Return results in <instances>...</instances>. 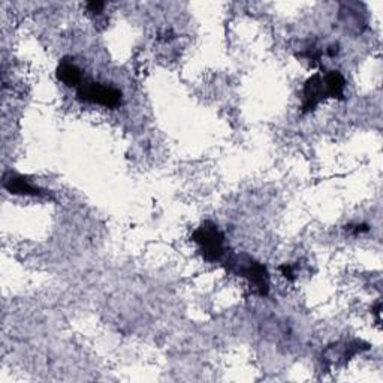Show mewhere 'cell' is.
<instances>
[{
	"label": "cell",
	"instance_id": "obj_1",
	"mask_svg": "<svg viewBox=\"0 0 383 383\" xmlns=\"http://www.w3.org/2000/svg\"><path fill=\"white\" fill-rule=\"evenodd\" d=\"M225 264L228 273L243 277L255 295L267 296L269 293V273L264 264L245 253H231Z\"/></svg>",
	"mask_w": 383,
	"mask_h": 383
},
{
	"label": "cell",
	"instance_id": "obj_2",
	"mask_svg": "<svg viewBox=\"0 0 383 383\" xmlns=\"http://www.w3.org/2000/svg\"><path fill=\"white\" fill-rule=\"evenodd\" d=\"M192 240L200 247L202 257L208 262H219L228 252L225 233L213 221H204L200 228H196L192 232Z\"/></svg>",
	"mask_w": 383,
	"mask_h": 383
},
{
	"label": "cell",
	"instance_id": "obj_3",
	"mask_svg": "<svg viewBox=\"0 0 383 383\" xmlns=\"http://www.w3.org/2000/svg\"><path fill=\"white\" fill-rule=\"evenodd\" d=\"M80 101L102 105L107 108H117L123 102V93L114 85L96 81H83L77 89Z\"/></svg>",
	"mask_w": 383,
	"mask_h": 383
},
{
	"label": "cell",
	"instance_id": "obj_4",
	"mask_svg": "<svg viewBox=\"0 0 383 383\" xmlns=\"http://www.w3.org/2000/svg\"><path fill=\"white\" fill-rule=\"evenodd\" d=\"M328 84L325 80V73H315L304 83L303 87V104L301 113L308 114L315 111L320 104L329 99Z\"/></svg>",
	"mask_w": 383,
	"mask_h": 383
},
{
	"label": "cell",
	"instance_id": "obj_5",
	"mask_svg": "<svg viewBox=\"0 0 383 383\" xmlns=\"http://www.w3.org/2000/svg\"><path fill=\"white\" fill-rule=\"evenodd\" d=\"M370 346L363 340H349V341H339L329 346L324 353V360L331 364L348 363L353 356L367 351Z\"/></svg>",
	"mask_w": 383,
	"mask_h": 383
},
{
	"label": "cell",
	"instance_id": "obj_6",
	"mask_svg": "<svg viewBox=\"0 0 383 383\" xmlns=\"http://www.w3.org/2000/svg\"><path fill=\"white\" fill-rule=\"evenodd\" d=\"M4 188L14 195H26V196H47V190L39 186H35L26 177H23L17 172H6L4 177Z\"/></svg>",
	"mask_w": 383,
	"mask_h": 383
},
{
	"label": "cell",
	"instance_id": "obj_7",
	"mask_svg": "<svg viewBox=\"0 0 383 383\" xmlns=\"http://www.w3.org/2000/svg\"><path fill=\"white\" fill-rule=\"evenodd\" d=\"M57 78L59 81L66 84L68 87H77V89L84 81L81 69L71 57H65L60 60V63L57 66Z\"/></svg>",
	"mask_w": 383,
	"mask_h": 383
},
{
	"label": "cell",
	"instance_id": "obj_8",
	"mask_svg": "<svg viewBox=\"0 0 383 383\" xmlns=\"http://www.w3.org/2000/svg\"><path fill=\"white\" fill-rule=\"evenodd\" d=\"M280 273H281L283 277H285V279L289 280V281H293V280L296 279V274H295V265H292V264L281 265V267H280Z\"/></svg>",
	"mask_w": 383,
	"mask_h": 383
},
{
	"label": "cell",
	"instance_id": "obj_9",
	"mask_svg": "<svg viewBox=\"0 0 383 383\" xmlns=\"http://www.w3.org/2000/svg\"><path fill=\"white\" fill-rule=\"evenodd\" d=\"M85 8H87L89 12H92V14L99 16V14H102L105 4L104 2H89L87 5H85Z\"/></svg>",
	"mask_w": 383,
	"mask_h": 383
},
{
	"label": "cell",
	"instance_id": "obj_10",
	"mask_svg": "<svg viewBox=\"0 0 383 383\" xmlns=\"http://www.w3.org/2000/svg\"><path fill=\"white\" fill-rule=\"evenodd\" d=\"M346 231L351 232V233H355V236H358V233L368 232V231H370V228H368V225H364V224H356V225H349V226H346Z\"/></svg>",
	"mask_w": 383,
	"mask_h": 383
},
{
	"label": "cell",
	"instance_id": "obj_11",
	"mask_svg": "<svg viewBox=\"0 0 383 383\" xmlns=\"http://www.w3.org/2000/svg\"><path fill=\"white\" fill-rule=\"evenodd\" d=\"M339 51H340L339 44H332V45H329V47L327 48V54H328L329 57H336V56L339 54Z\"/></svg>",
	"mask_w": 383,
	"mask_h": 383
},
{
	"label": "cell",
	"instance_id": "obj_12",
	"mask_svg": "<svg viewBox=\"0 0 383 383\" xmlns=\"http://www.w3.org/2000/svg\"><path fill=\"white\" fill-rule=\"evenodd\" d=\"M380 312H382V303L379 301V303H376V305L373 308V313L376 315V319H377L379 324H380Z\"/></svg>",
	"mask_w": 383,
	"mask_h": 383
}]
</instances>
